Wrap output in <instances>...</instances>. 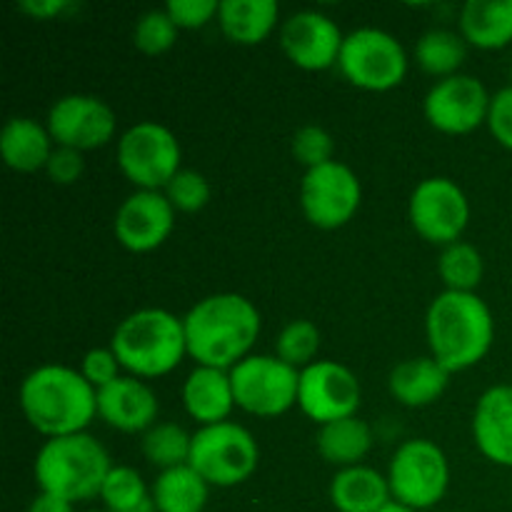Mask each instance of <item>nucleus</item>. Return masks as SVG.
<instances>
[{"mask_svg":"<svg viewBox=\"0 0 512 512\" xmlns=\"http://www.w3.org/2000/svg\"><path fill=\"white\" fill-rule=\"evenodd\" d=\"M188 355L198 365L233 370L260 338V310L240 293H215L183 315Z\"/></svg>","mask_w":512,"mask_h":512,"instance_id":"nucleus-1","label":"nucleus"},{"mask_svg":"<svg viewBox=\"0 0 512 512\" xmlns=\"http://www.w3.org/2000/svg\"><path fill=\"white\" fill-rule=\"evenodd\" d=\"M20 410L48 440L78 435L98 418V390L68 365H40L20 383Z\"/></svg>","mask_w":512,"mask_h":512,"instance_id":"nucleus-2","label":"nucleus"},{"mask_svg":"<svg viewBox=\"0 0 512 512\" xmlns=\"http://www.w3.org/2000/svg\"><path fill=\"white\" fill-rule=\"evenodd\" d=\"M430 355L448 373H463L483 363L495 340V320L478 293L443 290L425 315Z\"/></svg>","mask_w":512,"mask_h":512,"instance_id":"nucleus-3","label":"nucleus"},{"mask_svg":"<svg viewBox=\"0 0 512 512\" xmlns=\"http://www.w3.org/2000/svg\"><path fill=\"white\" fill-rule=\"evenodd\" d=\"M110 348L133 378H163L188 355L183 318L163 308L135 310L118 323Z\"/></svg>","mask_w":512,"mask_h":512,"instance_id":"nucleus-4","label":"nucleus"},{"mask_svg":"<svg viewBox=\"0 0 512 512\" xmlns=\"http://www.w3.org/2000/svg\"><path fill=\"white\" fill-rule=\"evenodd\" d=\"M110 468L113 463L100 440L78 433L45 440L35 455L33 475L40 493L58 495L75 505L100 498Z\"/></svg>","mask_w":512,"mask_h":512,"instance_id":"nucleus-5","label":"nucleus"},{"mask_svg":"<svg viewBox=\"0 0 512 512\" xmlns=\"http://www.w3.org/2000/svg\"><path fill=\"white\" fill-rule=\"evenodd\" d=\"M260 448L248 428L238 423L208 425L193 433L190 468L210 488H235L243 485L258 470Z\"/></svg>","mask_w":512,"mask_h":512,"instance_id":"nucleus-6","label":"nucleus"},{"mask_svg":"<svg viewBox=\"0 0 512 512\" xmlns=\"http://www.w3.org/2000/svg\"><path fill=\"white\" fill-rule=\"evenodd\" d=\"M408 53L393 33L360 28L345 35L338 68L350 85L368 93H388L408 75Z\"/></svg>","mask_w":512,"mask_h":512,"instance_id":"nucleus-7","label":"nucleus"},{"mask_svg":"<svg viewBox=\"0 0 512 512\" xmlns=\"http://www.w3.org/2000/svg\"><path fill=\"white\" fill-rule=\"evenodd\" d=\"M388 483L395 503L418 512L435 508L450 485L448 455L428 438L408 440L390 460Z\"/></svg>","mask_w":512,"mask_h":512,"instance_id":"nucleus-8","label":"nucleus"},{"mask_svg":"<svg viewBox=\"0 0 512 512\" xmlns=\"http://www.w3.org/2000/svg\"><path fill=\"white\" fill-rule=\"evenodd\" d=\"M235 405L255 418H280L298 405L300 370L278 355H248L230 370Z\"/></svg>","mask_w":512,"mask_h":512,"instance_id":"nucleus-9","label":"nucleus"},{"mask_svg":"<svg viewBox=\"0 0 512 512\" xmlns=\"http://www.w3.org/2000/svg\"><path fill=\"white\" fill-rule=\"evenodd\" d=\"M180 158L183 150L173 130L153 120L130 125L118 140V168L138 190H165L183 170Z\"/></svg>","mask_w":512,"mask_h":512,"instance_id":"nucleus-10","label":"nucleus"},{"mask_svg":"<svg viewBox=\"0 0 512 512\" xmlns=\"http://www.w3.org/2000/svg\"><path fill=\"white\" fill-rule=\"evenodd\" d=\"M363 203V185L340 160L305 170L300 180V208L310 225L320 230H338L358 215Z\"/></svg>","mask_w":512,"mask_h":512,"instance_id":"nucleus-11","label":"nucleus"},{"mask_svg":"<svg viewBox=\"0 0 512 512\" xmlns=\"http://www.w3.org/2000/svg\"><path fill=\"white\" fill-rule=\"evenodd\" d=\"M408 218L420 238L445 248L463 238L470 223V200L455 180L435 175L415 185Z\"/></svg>","mask_w":512,"mask_h":512,"instance_id":"nucleus-12","label":"nucleus"},{"mask_svg":"<svg viewBox=\"0 0 512 512\" xmlns=\"http://www.w3.org/2000/svg\"><path fill=\"white\" fill-rule=\"evenodd\" d=\"M363 405V385L358 375L335 360H318L300 370L298 408L313 423L328 425L335 420L353 418Z\"/></svg>","mask_w":512,"mask_h":512,"instance_id":"nucleus-13","label":"nucleus"},{"mask_svg":"<svg viewBox=\"0 0 512 512\" xmlns=\"http://www.w3.org/2000/svg\"><path fill=\"white\" fill-rule=\"evenodd\" d=\"M490 100L483 83L475 75L458 73L438 80L423 100L425 120L443 135H468L480 125H488Z\"/></svg>","mask_w":512,"mask_h":512,"instance_id":"nucleus-14","label":"nucleus"},{"mask_svg":"<svg viewBox=\"0 0 512 512\" xmlns=\"http://www.w3.org/2000/svg\"><path fill=\"white\" fill-rule=\"evenodd\" d=\"M48 130L55 145L80 150H98L115 138L118 118L98 95L70 93L55 100L48 110Z\"/></svg>","mask_w":512,"mask_h":512,"instance_id":"nucleus-15","label":"nucleus"},{"mask_svg":"<svg viewBox=\"0 0 512 512\" xmlns=\"http://www.w3.org/2000/svg\"><path fill=\"white\" fill-rule=\"evenodd\" d=\"M345 35L338 23L318 10H300L280 25V48L290 63L308 73L338 65Z\"/></svg>","mask_w":512,"mask_h":512,"instance_id":"nucleus-16","label":"nucleus"},{"mask_svg":"<svg viewBox=\"0 0 512 512\" xmlns=\"http://www.w3.org/2000/svg\"><path fill=\"white\" fill-rule=\"evenodd\" d=\"M175 228V210L163 190H135L120 203L113 220L115 240L128 253H153Z\"/></svg>","mask_w":512,"mask_h":512,"instance_id":"nucleus-17","label":"nucleus"},{"mask_svg":"<svg viewBox=\"0 0 512 512\" xmlns=\"http://www.w3.org/2000/svg\"><path fill=\"white\" fill-rule=\"evenodd\" d=\"M158 410V395L133 375H120L108 388L98 390V418L120 433H148L158 423Z\"/></svg>","mask_w":512,"mask_h":512,"instance_id":"nucleus-18","label":"nucleus"},{"mask_svg":"<svg viewBox=\"0 0 512 512\" xmlns=\"http://www.w3.org/2000/svg\"><path fill=\"white\" fill-rule=\"evenodd\" d=\"M473 440L483 458L512 468V385H493L473 410Z\"/></svg>","mask_w":512,"mask_h":512,"instance_id":"nucleus-19","label":"nucleus"},{"mask_svg":"<svg viewBox=\"0 0 512 512\" xmlns=\"http://www.w3.org/2000/svg\"><path fill=\"white\" fill-rule=\"evenodd\" d=\"M183 408L200 428L225 423L233 413L235 393L230 370L198 365L183 383Z\"/></svg>","mask_w":512,"mask_h":512,"instance_id":"nucleus-20","label":"nucleus"},{"mask_svg":"<svg viewBox=\"0 0 512 512\" xmlns=\"http://www.w3.org/2000/svg\"><path fill=\"white\" fill-rule=\"evenodd\" d=\"M450 375L433 355L403 360L388 378V390L395 403L405 408H428L438 403L450 385Z\"/></svg>","mask_w":512,"mask_h":512,"instance_id":"nucleus-21","label":"nucleus"},{"mask_svg":"<svg viewBox=\"0 0 512 512\" xmlns=\"http://www.w3.org/2000/svg\"><path fill=\"white\" fill-rule=\"evenodd\" d=\"M55 143L48 125L33 118H10L0 133V155L15 173H38L45 170Z\"/></svg>","mask_w":512,"mask_h":512,"instance_id":"nucleus-22","label":"nucleus"},{"mask_svg":"<svg viewBox=\"0 0 512 512\" xmlns=\"http://www.w3.org/2000/svg\"><path fill=\"white\" fill-rule=\"evenodd\" d=\"M330 503L338 512H380L393 503L388 475L368 465L338 470L330 483Z\"/></svg>","mask_w":512,"mask_h":512,"instance_id":"nucleus-23","label":"nucleus"},{"mask_svg":"<svg viewBox=\"0 0 512 512\" xmlns=\"http://www.w3.org/2000/svg\"><path fill=\"white\" fill-rule=\"evenodd\" d=\"M460 35L480 50L512 45V0H468L460 8Z\"/></svg>","mask_w":512,"mask_h":512,"instance_id":"nucleus-24","label":"nucleus"},{"mask_svg":"<svg viewBox=\"0 0 512 512\" xmlns=\"http://www.w3.org/2000/svg\"><path fill=\"white\" fill-rule=\"evenodd\" d=\"M280 8L275 0H223L218 25L235 45H260L278 28Z\"/></svg>","mask_w":512,"mask_h":512,"instance_id":"nucleus-25","label":"nucleus"},{"mask_svg":"<svg viewBox=\"0 0 512 512\" xmlns=\"http://www.w3.org/2000/svg\"><path fill=\"white\" fill-rule=\"evenodd\" d=\"M315 445L325 463L335 465L338 470L363 465L373 448V430L358 415L353 418L335 420V423L320 425L315 435Z\"/></svg>","mask_w":512,"mask_h":512,"instance_id":"nucleus-26","label":"nucleus"},{"mask_svg":"<svg viewBox=\"0 0 512 512\" xmlns=\"http://www.w3.org/2000/svg\"><path fill=\"white\" fill-rule=\"evenodd\" d=\"M158 512H203L210 498V485L190 465L163 470L150 485Z\"/></svg>","mask_w":512,"mask_h":512,"instance_id":"nucleus-27","label":"nucleus"},{"mask_svg":"<svg viewBox=\"0 0 512 512\" xmlns=\"http://www.w3.org/2000/svg\"><path fill=\"white\" fill-rule=\"evenodd\" d=\"M465 58H468V43H465L463 35L453 33V30H428L415 43V63L420 65L423 73L438 80L458 75Z\"/></svg>","mask_w":512,"mask_h":512,"instance_id":"nucleus-28","label":"nucleus"},{"mask_svg":"<svg viewBox=\"0 0 512 512\" xmlns=\"http://www.w3.org/2000/svg\"><path fill=\"white\" fill-rule=\"evenodd\" d=\"M438 273L440 280L445 283V290L475 293L485 275L483 253L473 243H465V240L445 245L438 258Z\"/></svg>","mask_w":512,"mask_h":512,"instance_id":"nucleus-29","label":"nucleus"},{"mask_svg":"<svg viewBox=\"0 0 512 512\" xmlns=\"http://www.w3.org/2000/svg\"><path fill=\"white\" fill-rule=\"evenodd\" d=\"M145 460L163 473V470L180 468L190 463L193 435L178 423H155L140 440Z\"/></svg>","mask_w":512,"mask_h":512,"instance_id":"nucleus-30","label":"nucleus"},{"mask_svg":"<svg viewBox=\"0 0 512 512\" xmlns=\"http://www.w3.org/2000/svg\"><path fill=\"white\" fill-rule=\"evenodd\" d=\"M320 345H323V333L313 320H293L275 338V355L290 368L305 370L318 363Z\"/></svg>","mask_w":512,"mask_h":512,"instance_id":"nucleus-31","label":"nucleus"},{"mask_svg":"<svg viewBox=\"0 0 512 512\" xmlns=\"http://www.w3.org/2000/svg\"><path fill=\"white\" fill-rule=\"evenodd\" d=\"M100 500H103L105 512H133L148 503L150 488L135 468H128V465L115 468L113 465L103 490H100Z\"/></svg>","mask_w":512,"mask_h":512,"instance_id":"nucleus-32","label":"nucleus"},{"mask_svg":"<svg viewBox=\"0 0 512 512\" xmlns=\"http://www.w3.org/2000/svg\"><path fill=\"white\" fill-rule=\"evenodd\" d=\"M178 25L170 20V15L163 10H148L138 18L133 28V45L145 55H163L178 40Z\"/></svg>","mask_w":512,"mask_h":512,"instance_id":"nucleus-33","label":"nucleus"},{"mask_svg":"<svg viewBox=\"0 0 512 512\" xmlns=\"http://www.w3.org/2000/svg\"><path fill=\"white\" fill-rule=\"evenodd\" d=\"M165 198L170 200L175 213H200L210 203V183L198 170H178L173 180L165 185Z\"/></svg>","mask_w":512,"mask_h":512,"instance_id":"nucleus-34","label":"nucleus"},{"mask_svg":"<svg viewBox=\"0 0 512 512\" xmlns=\"http://www.w3.org/2000/svg\"><path fill=\"white\" fill-rule=\"evenodd\" d=\"M290 150H293L295 163L303 165L305 170L320 168L325 163L335 160V140L320 125H303L295 130L293 140H290Z\"/></svg>","mask_w":512,"mask_h":512,"instance_id":"nucleus-35","label":"nucleus"},{"mask_svg":"<svg viewBox=\"0 0 512 512\" xmlns=\"http://www.w3.org/2000/svg\"><path fill=\"white\" fill-rule=\"evenodd\" d=\"M78 370L95 390L108 388L110 383H115V380L123 375V365H120L118 355L113 353V348L88 350V353L83 355V360H80Z\"/></svg>","mask_w":512,"mask_h":512,"instance_id":"nucleus-36","label":"nucleus"},{"mask_svg":"<svg viewBox=\"0 0 512 512\" xmlns=\"http://www.w3.org/2000/svg\"><path fill=\"white\" fill-rule=\"evenodd\" d=\"M165 13L178 25V30H200L218 20L220 3L215 0H170L165 5Z\"/></svg>","mask_w":512,"mask_h":512,"instance_id":"nucleus-37","label":"nucleus"},{"mask_svg":"<svg viewBox=\"0 0 512 512\" xmlns=\"http://www.w3.org/2000/svg\"><path fill=\"white\" fill-rule=\"evenodd\" d=\"M488 130L505 150L512 153V85L500 88L490 100Z\"/></svg>","mask_w":512,"mask_h":512,"instance_id":"nucleus-38","label":"nucleus"},{"mask_svg":"<svg viewBox=\"0 0 512 512\" xmlns=\"http://www.w3.org/2000/svg\"><path fill=\"white\" fill-rule=\"evenodd\" d=\"M45 173H48V178L55 185L78 183L80 175L85 173L83 153L73 148H63V145H55L53 155H50L48 165H45Z\"/></svg>","mask_w":512,"mask_h":512,"instance_id":"nucleus-39","label":"nucleus"},{"mask_svg":"<svg viewBox=\"0 0 512 512\" xmlns=\"http://www.w3.org/2000/svg\"><path fill=\"white\" fill-rule=\"evenodd\" d=\"M70 8H73V5H70L68 0H23V3L18 5L20 13L30 15L33 20H53Z\"/></svg>","mask_w":512,"mask_h":512,"instance_id":"nucleus-40","label":"nucleus"},{"mask_svg":"<svg viewBox=\"0 0 512 512\" xmlns=\"http://www.w3.org/2000/svg\"><path fill=\"white\" fill-rule=\"evenodd\" d=\"M28 512H75V505L68 503V500L58 498V495L50 493H38L30 503Z\"/></svg>","mask_w":512,"mask_h":512,"instance_id":"nucleus-41","label":"nucleus"},{"mask_svg":"<svg viewBox=\"0 0 512 512\" xmlns=\"http://www.w3.org/2000/svg\"><path fill=\"white\" fill-rule=\"evenodd\" d=\"M380 512H418V510H413V508H405V505L395 503V500H393V503H390V505H385V508L380 510Z\"/></svg>","mask_w":512,"mask_h":512,"instance_id":"nucleus-42","label":"nucleus"},{"mask_svg":"<svg viewBox=\"0 0 512 512\" xmlns=\"http://www.w3.org/2000/svg\"><path fill=\"white\" fill-rule=\"evenodd\" d=\"M85 512H103V510H85Z\"/></svg>","mask_w":512,"mask_h":512,"instance_id":"nucleus-43","label":"nucleus"},{"mask_svg":"<svg viewBox=\"0 0 512 512\" xmlns=\"http://www.w3.org/2000/svg\"><path fill=\"white\" fill-rule=\"evenodd\" d=\"M510 75H512V60H510Z\"/></svg>","mask_w":512,"mask_h":512,"instance_id":"nucleus-44","label":"nucleus"}]
</instances>
